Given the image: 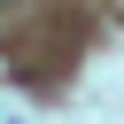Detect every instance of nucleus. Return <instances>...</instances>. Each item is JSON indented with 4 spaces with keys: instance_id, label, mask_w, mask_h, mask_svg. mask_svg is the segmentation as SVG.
<instances>
[{
    "instance_id": "1",
    "label": "nucleus",
    "mask_w": 124,
    "mask_h": 124,
    "mask_svg": "<svg viewBox=\"0 0 124 124\" xmlns=\"http://www.w3.org/2000/svg\"><path fill=\"white\" fill-rule=\"evenodd\" d=\"M0 8H8V0H0Z\"/></svg>"
}]
</instances>
